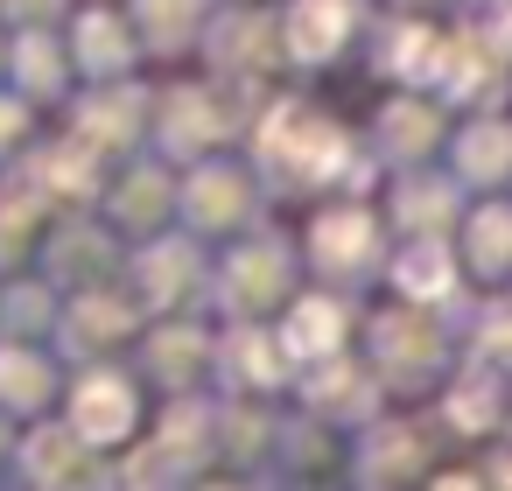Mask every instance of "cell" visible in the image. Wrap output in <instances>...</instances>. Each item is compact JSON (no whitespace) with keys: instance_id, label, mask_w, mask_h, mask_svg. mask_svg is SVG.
<instances>
[]
</instances>
